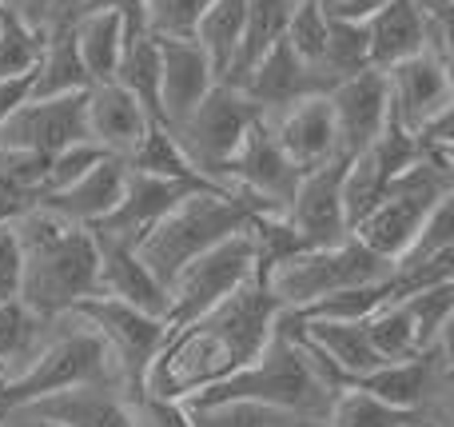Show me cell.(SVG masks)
Masks as SVG:
<instances>
[{"mask_svg": "<svg viewBox=\"0 0 454 427\" xmlns=\"http://www.w3.org/2000/svg\"><path fill=\"white\" fill-rule=\"evenodd\" d=\"M283 312L287 308L271 296V288L251 276L247 284L235 288L227 300L207 308L204 316L176 324L168 332L164 348L156 352L148 376H144V391L164 399H184L207 384L227 380L263 352Z\"/></svg>", "mask_w": 454, "mask_h": 427, "instance_id": "6da1fadb", "label": "cell"}, {"mask_svg": "<svg viewBox=\"0 0 454 427\" xmlns=\"http://www.w3.org/2000/svg\"><path fill=\"white\" fill-rule=\"evenodd\" d=\"M20 240V304L40 320H64L100 288V248L84 224L32 204L12 216Z\"/></svg>", "mask_w": 454, "mask_h": 427, "instance_id": "7a4b0ae2", "label": "cell"}, {"mask_svg": "<svg viewBox=\"0 0 454 427\" xmlns=\"http://www.w3.org/2000/svg\"><path fill=\"white\" fill-rule=\"evenodd\" d=\"M335 391L319 380V372L311 368L307 352L299 348V340L291 336V328L275 324L271 340L263 344L251 364H243L239 372H231L220 384H207V388L184 396L188 407H204V404H255L267 412L287 415L295 427H323L327 420V407Z\"/></svg>", "mask_w": 454, "mask_h": 427, "instance_id": "3957f363", "label": "cell"}, {"mask_svg": "<svg viewBox=\"0 0 454 427\" xmlns=\"http://www.w3.org/2000/svg\"><path fill=\"white\" fill-rule=\"evenodd\" d=\"M259 212L255 200H247L235 188H200L188 192L176 208H168L136 244V256L148 264V272L160 284H172L176 272L212 244L247 228V220Z\"/></svg>", "mask_w": 454, "mask_h": 427, "instance_id": "277c9868", "label": "cell"}, {"mask_svg": "<svg viewBox=\"0 0 454 427\" xmlns=\"http://www.w3.org/2000/svg\"><path fill=\"white\" fill-rule=\"evenodd\" d=\"M68 320L72 328H64V320H56L52 332L36 348V356L16 376L0 380V407H24L32 399L56 396V391H68V388H84V384H112L116 388V368H112L104 340L84 320L76 316Z\"/></svg>", "mask_w": 454, "mask_h": 427, "instance_id": "5b68a950", "label": "cell"}, {"mask_svg": "<svg viewBox=\"0 0 454 427\" xmlns=\"http://www.w3.org/2000/svg\"><path fill=\"white\" fill-rule=\"evenodd\" d=\"M447 196H454V168L434 164V160L419 156L411 168H403L387 192L375 200L363 220L351 224V236L359 240L367 252L383 256V260H395L411 240L419 236L431 212L442 204Z\"/></svg>", "mask_w": 454, "mask_h": 427, "instance_id": "8992f818", "label": "cell"}, {"mask_svg": "<svg viewBox=\"0 0 454 427\" xmlns=\"http://www.w3.org/2000/svg\"><path fill=\"white\" fill-rule=\"evenodd\" d=\"M391 272V260L367 252L355 236L339 240V244H323V248H303L291 260H283L279 268H271L267 288L271 296L283 304L287 312L311 308L323 296L347 292V288L371 284V280H383Z\"/></svg>", "mask_w": 454, "mask_h": 427, "instance_id": "52a82bcc", "label": "cell"}, {"mask_svg": "<svg viewBox=\"0 0 454 427\" xmlns=\"http://www.w3.org/2000/svg\"><path fill=\"white\" fill-rule=\"evenodd\" d=\"M259 116H263V112H259L239 88L215 80L212 92H207L180 124L168 128V132H172V140L180 144L188 164L196 168L204 180L223 184L227 160H231V152L239 148V140L247 136V128L255 124ZM223 188H231V184H223Z\"/></svg>", "mask_w": 454, "mask_h": 427, "instance_id": "ba28073f", "label": "cell"}, {"mask_svg": "<svg viewBox=\"0 0 454 427\" xmlns=\"http://www.w3.org/2000/svg\"><path fill=\"white\" fill-rule=\"evenodd\" d=\"M68 316L84 320V324L104 340V348H108V356H112V368H116L120 396L144 391V376H148L152 360H156V352L164 348L168 332H172L168 320L148 316V312L132 308V304L108 300V296H88V300H80Z\"/></svg>", "mask_w": 454, "mask_h": 427, "instance_id": "9c48e42d", "label": "cell"}, {"mask_svg": "<svg viewBox=\"0 0 454 427\" xmlns=\"http://www.w3.org/2000/svg\"><path fill=\"white\" fill-rule=\"evenodd\" d=\"M251 272H255V248H251L247 228L220 240V244H212L207 252H200L168 284V316H164L168 328L204 316L207 308L227 300L235 288L247 284Z\"/></svg>", "mask_w": 454, "mask_h": 427, "instance_id": "30bf717a", "label": "cell"}, {"mask_svg": "<svg viewBox=\"0 0 454 427\" xmlns=\"http://www.w3.org/2000/svg\"><path fill=\"white\" fill-rule=\"evenodd\" d=\"M299 168L287 160V152L279 148L271 124L263 116L247 128V136L239 140V148L231 152L223 168V184H231L235 192H243L247 200H255L259 212H283L295 196Z\"/></svg>", "mask_w": 454, "mask_h": 427, "instance_id": "8fae6325", "label": "cell"}, {"mask_svg": "<svg viewBox=\"0 0 454 427\" xmlns=\"http://www.w3.org/2000/svg\"><path fill=\"white\" fill-rule=\"evenodd\" d=\"M84 100L88 88L60 96H24L12 112H8L4 128H0V148L32 152V156H56L68 144L88 140L84 124Z\"/></svg>", "mask_w": 454, "mask_h": 427, "instance_id": "7c38bea8", "label": "cell"}, {"mask_svg": "<svg viewBox=\"0 0 454 427\" xmlns=\"http://www.w3.org/2000/svg\"><path fill=\"white\" fill-rule=\"evenodd\" d=\"M200 188H223V184L168 180V176H148V172H132V168H128L124 192H120L116 208H112L104 220H96L88 232H92L96 240H112V244L136 248L144 240V232H148L168 208H176L188 192H200Z\"/></svg>", "mask_w": 454, "mask_h": 427, "instance_id": "4fadbf2b", "label": "cell"}, {"mask_svg": "<svg viewBox=\"0 0 454 427\" xmlns=\"http://www.w3.org/2000/svg\"><path fill=\"white\" fill-rule=\"evenodd\" d=\"M383 76H387V108H391V120L403 124L407 132L423 128L442 108H454L450 60L431 52V48L383 68Z\"/></svg>", "mask_w": 454, "mask_h": 427, "instance_id": "5bb4252c", "label": "cell"}, {"mask_svg": "<svg viewBox=\"0 0 454 427\" xmlns=\"http://www.w3.org/2000/svg\"><path fill=\"white\" fill-rule=\"evenodd\" d=\"M351 156H335L319 168H307L295 184V196L283 208V220L299 232L311 248L347 240V212H343V172Z\"/></svg>", "mask_w": 454, "mask_h": 427, "instance_id": "9a60e30c", "label": "cell"}, {"mask_svg": "<svg viewBox=\"0 0 454 427\" xmlns=\"http://www.w3.org/2000/svg\"><path fill=\"white\" fill-rule=\"evenodd\" d=\"M331 116H335L339 136V156H359L379 132H383L387 116V76L383 68H363L355 76H343L327 88Z\"/></svg>", "mask_w": 454, "mask_h": 427, "instance_id": "2e32d148", "label": "cell"}, {"mask_svg": "<svg viewBox=\"0 0 454 427\" xmlns=\"http://www.w3.org/2000/svg\"><path fill=\"white\" fill-rule=\"evenodd\" d=\"M235 88L263 112V120H275L283 108H291V104L303 100V96L327 92V80H323L315 68H307L287 40H275V44L255 60V68H251Z\"/></svg>", "mask_w": 454, "mask_h": 427, "instance_id": "e0dca14e", "label": "cell"}, {"mask_svg": "<svg viewBox=\"0 0 454 427\" xmlns=\"http://www.w3.org/2000/svg\"><path fill=\"white\" fill-rule=\"evenodd\" d=\"M152 112L136 100L128 88H120L116 80H100L88 84V100H84V124H88V140L100 144L108 156L124 160L136 144L144 140L152 124Z\"/></svg>", "mask_w": 454, "mask_h": 427, "instance_id": "ac0fdd59", "label": "cell"}, {"mask_svg": "<svg viewBox=\"0 0 454 427\" xmlns=\"http://www.w3.org/2000/svg\"><path fill=\"white\" fill-rule=\"evenodd\" d=\"M279 140V148L287 152V160L307 172V168H319L327 160L339 156V136H335V116H331V100L327 92H315L295 100L291 108H283L275 120H267Z\"/></svg>", "mask_w": 454, "mask_h": 427, "instance_id": "d6986e66", "label": "cell"}, {"mask_svg": "<svg viewBox=\"0 0 454 427\" xmlns=\"http://www.w3.org/2000/svg\"><path fill=\"white\" fill-rule=\"evenodd\" d=\"M215 68L196 40H160V124L172 128L212 92Z\"/></svg>", "mask_w": 454, "mask_h": 427, "instance_id": "ffe728a7", "label": "cell"}, {"mask_svg": "<svg viewBox=\"0 0 454 427\" xmlns=\"http://www.w3.org/2000/svg\"><path fill=\"white\" fill-rule=\"evenodd\" d=\"M124 176H128L124 160L104 156V160H96L84 176H76L72 184H64V188H56V192H40L36 204L56 212L60 220L92 228L96 220H104V216L116 208L120 192H124Z\"/></svg>", "mask_w": 454, "mask_h": 427, "instance_id": "44dd1931", "label": "cell"}, {"mask_svg": "<svg viewBox=\"0 0 454 427\" xmlns=\"http://www.w3.org/2000/svg\"><path fill=\"white\" fill-rule=\"evenodd\" d=\"M100 248V288L96 296L132 304V308L148 312V316H168V288L148 272V264L136 256V248L112 244V240H96Z\"/></svg>", "mask_w": 454, "mask_h": 427, "instance_id": "7402d4cb", "label": "cell"}, {"mask_svg": "<svg viewBox=\"0 0 454 427\" xmlns=\"http://www.w3.org/2000/svg\"><path fill=\"white\" fill-rule=\"evenodd\" d=\"M24 407L60 427H136L124 396L112 384H84V388H68V391H56V396L32 399Z\"/></svg>", "mask_w": 454, "mask_h": 427, "instance_id": "603a6c76", "label": "cell"}, {"mask_svg": "<svg viewBox=\"0 0 454 427\" xmlns=\"http://www.w3.org/2000/svg\"><path fill=\"white\" fill-rule=\"evenodd\" d=\"M363 24H367L371 68H391L427 48V16L415 0H387Z\"/></svg>", "mask_w": 454, "mask_h": 427, "instance_id": "cb8c5ba5", "label": "cell"}, {"mask_svg": "<svg viewBox=\"0 0 454 427\" xmlns=\"http://www.w3.org/2000/svg\"><path fill=\"white\" fill-rule=\"evenodd\" d=\"M76 20H52L40 28V56L28 72V96H60L88 88L84 60L76 52V36H72Z\"/></svg>", "mask_w": 454, "mask_h": 427, "instance_id": "d4e9b609", "label": "cell"}, {"mask_svg": "<svg viewBox=\"0 0 454 427\" xmlns=\"http://www.w3.org/2000/svg\"><path fill=\"white\" fill-rule=\"evenodd\" d=\"M72 36H76V52H80V60H84V72L92 84L116 76L120 52H124V40H128L124 16L108 12V8L80 12L76 24H72Z\"/></svg>", "mask_w": 454, "mask_h": 427, "instance_id": "484cf974", "label": "cell"}, {"mask_svg": "<svg viewBox=\"0 0 454 427\" xmlns=\"http://www.w3.org/2000/svg\"><path fill=\"white\" fill-rule=\"evenodd\" d=\"M295 4L299 0H247V12H243V36H239V48H235V60H231V68H227L223 84H239V80L255 68L259 56H263L275 40H283Z\"/></svg>", "mask_w": 454, "mask_h": 427, "instance_id": "4316f807", "label": "cell"}, {"mask_svg": "<svg viewBox=\"0 0 454 427\" xmlns=\"http://www.w3.org/2000/svg\"><path fill=\"white\" fill-rule=\"evenodd\" d=\"M243 12H247V0H212L204 8V16H200L196 32H192L200 52L215 68V80H223L235 60V48H239L243 36Z\"/></svg>", "mask_w": 454, "mask_h": 427, "instance_id": "83f0119b", "label": "cell"}, {"mask_svg": "<svg viewBox=\"0 0 454 427\" xmlns=\"http://www.w3.org/2000/svg\"><path fill=\"white\" fill-rule=\"evenodd\" d=\"M52 324L56 320L32 316L20 300H0V380L16 376L36 356V348L52 332Z\"/></svg>", "mask_w": 454, "mask_h": 427, "instance_id": "f1b7e54d", "label": "cell"}, {"mask_svg": "<svg viewBox=\"0 0 454 427\" xmlns=\"http://www.w3.org/2000/svg\"><path fill=\"white\" fill-rule=\"evenodd\" d=\"M112 80H116L120 88H128V92L160 120V40L156 36H148V32H128Z\"/></svg>", "mask_w": 454, "mask_h": 427, "instance_id": "f546056e", "label": "cell"}, {"mask_svg": "<svg viewBox=\"0 0 454 427\" xmlns=\"http://www.w3.org/2000/svg\"><path fill=\"white\" fill-rule=\"evenodd\" d=\"M124 164L132 168V172L168 176V180H196V184H212V180H204V176H200L196 168L188 164V156L180 152V144L172 140V132H168V128L160 124V120H152L148 132H144V140L136 144V148L124 156Z\"/></svg>", "mask_w": 454, "mask_h": 427, "instance_id": "4dcf8cb0", "label": "cell"}, {"mask_svg": "<svg viewBox=\"0 0 454 427\" xmlns=\"http://www.w3.org/2000/svg\"><path fill=\"white\" fill-rule=\"evenodd\" d=\"M363 328H367V336H371V348L383 356V364H399V360L423 356L415 320H411L403 300L383 304V308H375L371 316H363Z\"/></svg>", "mask_w": 454, "mask_h": 427, "instance_id": "1f68e13d", "label": "cell"}, {"mask_svg": "<svg viewBox=\"0 0 454 427\" xmlns=\"http://www.w3.org/2000/svg\"><path fill=\"white\" fill-rule=\"evenodd\" d=\"M415 415H423V412L391 407L387 399L371 396V391H359V388H339L335 396H331L323 427H399V423L415 420Z\"/></svg>", "mask_w": 454, "mask_h": 427, "instance_id": "d6a6232c", "label": "cell"}, {"mask_svg": "<svg viewBox=\"0 0 454 427\" xmlns=\"http://www.w3.org/2000/svg\"><path fill=\"white\" fill-rule=\"evenodd\" d=\"M363 68H371L367 24L327 12V48H323V72H327V80L335 84V80L355 76Z\"/></svg>", "mask_w": 454, "mask_h": 427, "instance_id": "836d02e7", "label": "cell"}, {"mask_svg": "<svg viewBox=\"0 0 454 427\" xmlns=\"http://www.w3.org/2000/svg\"><path fill=\"white\" fill-rule=\"evenodd\" d=\"M407 312L415 320V332H419V348L431 352L434 344L447 336L450 328V312H454V280H442V284H431V288H419L411 292L407 300Z\"/></svg>", "mask_w": 454, "mask_h": 427, "instance_id": "e575fe53", "label": "cell"}, {"mask_svg": "<svg viewBox=\"0 0 454 427\" xmlns=\"http://www.w3.org/2000/svg\"><path fill=\"white\" fill-rule=\"evenodd\" d=\"M283 40L295 48V56L307 64V68H315L323 80H327V72H323V48H327V12H323L319 0H299L295 12H291V20H287V32H283ZM327 88H331V80H327Z\"/></svg>", "mask_w": 454, "mask_h": 427, "instance_id": "d590c367", "label": "cell"}, {"mask_svg": "<svg viewBox=\"0 0 454 427\" xmlns=\"http://www.w3.org/2000/svg\"><path fill=\"white\" fill-rule=\"evenodd\" d=\"M207 4L212 0H144V32L156 40H192Z\"/></svg>", "mask_w": 454, "mask_h": 427, "instance_id": "8d00e7d4", "label": "cell"}, {"mask_svg": "<svg viewBox=\"0 0 454 427\" xmlns=\"http://www.w3.org/2000/svg\"><path fill=\"white\" fill-rule=\"evenodd\" d=\"M4 12V8H0ZM40 56V28L16 20L12 12L0 16V80L28 76Z\"/></svg>", "mask_w": 454, "mask_h": 427, "instance_id": "74e56055", "label": "cell"}, {"mask_svg": "<svg viewBox=\"0 0 454 427\" xmlns=\"http://www.w3.org/2000/svg\"><path fill=\"white\" fill-rule=\"evenodd\" d=\"M108 152L100 148V144H92V140H76V144H68L64 152H56V156H48V164H44V180H40V192H56V188H64V184H72L76 176H84L88 168L96 164V160H104Z\"/></svg>", "mask_w": 454, "mask_h": 427, "instance_id": "f35d334b", "label": "cell"}, {"mask_svg": "<svg viewBox=\"0 0 454 427\" xmlns=\"http://www.w3.org/2000/svg\"><path fill=\"white\" fill-rule=\"evenodd\" d=\"M128 412H132L136 427H196L192 412L184 407V399H164L152 396V391H136V396H124Z\"/></svg>", "mask_w": 454, "mask_h": 427, "instance_id": "ab89813d", "label": "cell"}, {"mask_svg": "<svg viewBox=\"0 0 454 427\" xmlns=\"http://www.w3.org/2000/svg\"><path fill=\"white\" fill-rule=\"evenodd\" d=\"M188 412L196 420V427H267L271 415H279L255 404H204V407H188Z\"/></svg>", "mask_w": 454, "mask_h": 427, "instance_id": "60d3db41", "label": "cell"}, {"mask_svg": "<svg viewBox=\"0 0 454 427\" xmlns=\"http://www.w3.org/2000/svg\"><path fill=\"white\" fill-rule=\"evenodd\" d=\"M0 300H20V240L12 220H0Z\"/></svg>", "mask_w": 454, "mask_h": 427, "instance_id": "b9f144b4", "label": "cell"}, {"mask_svg": "<svg viewBox=\"0 0 454 427\" xmlns=\"http://www.w3.org/2000/svg\"><path fill=\"white\" fill-rule=\"evenodd\" d=\"M92 8H108V12H120L128 24V32H144V0H80V12H92Z\"/></svg>", "mask_w": 454, "mask_h": 427, "instance_id": "7bdbcfd3", "label": "cell"}, {"mask_svg": "<svg viewBox=\"0 0 454 427\" xmlns=\"http://www.w3.org/2000/svg\"><path fill=\"white\" fill-rule=\"evenodd\" d=\"M323 12L331 16H347V20H367L375 8H383L387 0H319Z\"/></svg>", "mask_w": 454, "mask_h": 427, "instance_id": "ee69618b", "label": "cell"}, {"mask_svg": "<svg viewBox=\"0 0 454 427\" xmlns=\"http://www.w3.org/2000/svg\"><path fill=\"white\" fill-rule=\"evenodd\" d=\"M0 8H4V12H12L16 20L40 28V24H44V16H48V8H52V0H0Z\"/></svg>", "mask_w": 454, "mask_h": 427, "instance_id": "f6af8a7d", "label": "cell"}, {"mask_svg": "<svg viewBox=\"0 0 454 427\" xmlns=\"http://www.w3.org/2000/svg\"><path fill=\"white\" fill-rule=\"evenodd\" d=\"M28 96V76H12V80H0V128H4L8 112Z\"/></svg>", "mask_w": 454, "mask_h": 427, "instance_id": "bcb514c9", "label": "cell"}, {"mask_svg": "<svg viewBox=\"0 0 454 427\" xmlns=\"http://www.w3.org/2000/svg\"><path fill=\"white\" fill-rule=\"evenodd\" d=\"M0 427H60L44 415L28 412V407H0Z\"/></svg>", "mask_w": 454, "mask_h": 427, "instance_id": "7dc6e473", "label": "cell"}, {"mask_svg": "<svg viewBox=\"0 0 454 427\" xmlns=\"http://www.w3.org/2000/svg\"><path fill=\"white\" fill-rule=\"evenodd\" d=\"M399 427H447V423L431 420V415H415V420H407V423H399Z\"/></svg>", "mask_w": 454, "mask_h": 427, "instance_id": "c3c4849f", "label": "cell"}, {"mask_svg": "<svg viewBox=\"0 0 454 427\" xmlns=\"http://www.w3.org/2000/svg\"><path fill=\"white\" fill-rule=\"evenodd\" d=\"M267 427H275V423H267Z\"/></svg>", "mask_w": 454, "mask_h": 427, "instance_id": "681fc988", "label": "cell"}, {"mask_svg": "<svg viewBox=\"0 0 454 427\" xmlns=\"http://www.w3.org/2000/svg\"><path fill=\"white\" fill-rule=\"evenodd\" d=\"M0 16H4V12H0Z\"/></svg>", "mask_w": 454, "mask_h": 427, "instance_id": "f907efd6", "label": "cell"}]
</instances>
